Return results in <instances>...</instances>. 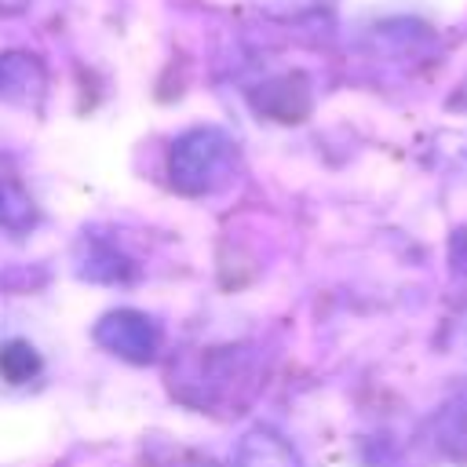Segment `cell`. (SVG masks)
I'll use <instances>...</instances> for the list:
<instances>
[{
  "label": "cell",
  "instance_id": "6da1fadb",
  "mask_svg": "<svg viewBox=\"0 0 467 467\" xmlns=\"http://www.w3.org/2000/svg\"><path fill=\"white\" fill-rule=\"evenodd\" d=\"M230 150L215 131H193L171 150V182L182 193H204L226 179Z\"/></svg>",
  "mask_w": 467,
  "mask_h": 467
},
{
  "label": "cell",
  "instance_id": "7a4b0ae2",
  "mask_svg": "<svg viewBox=\"0 0 467 467\" xmlns=\"http://www.w3.org/2000/svg\"><path fill=\"white\" fill-rule=\"evenodd\" d=\"M95 339L113 350L124 361L146 365L157 358L161 350V328L153 325V317L139 314V310H113L95 325Z\"/></svg>",
  "mask_w": 467,
  "mask_h": 467
},
{
  "label": "cell",
  "instance_id": "3957f363",
  "mask_svg": "<svg viewBox=\"0 0 467 467\" xmlns=\"http://www.w3.org/2000/svg\"><path fill=\"white\" fill-rule=\"evenodd\" d=\"M434 441L438 449L456 460V463H467V387L456 390L434 416Z\"/></svg>",
  "mask_w": 467,
  "mask_h": 467
},
{
  "label": "cell",
  "instance_id": "277c9868",
  "mask_svg": "<svg viewBox=\"0 0 467 467\" xmlns=\"http://www.w3.org/2000/svg\"><path fill=\"white\" fill-rule=\"evenodd\" d=\"M234 467H299L288 441H281L270 431H252L234 456Z\"/></svg>",
  "mask_w": 467,
  "mask_h": 467
},
{
  "label": "cell",
  "instance_id": "5b68a950",
  "mask_svg": "<svg viewBox=\"0 0 467 467\" xmlns=\"http://www.w3.org/2000/svg\"><path fill=\"white\" fill-rule=\"evenodd\" d=\"M40 368H44V361H40V354H36L33 343H26V339L0 343V376L7 383H29Z\"/></svg>",
  "mask_w": 467,
  "mask_h": 467
},
{
  "label": "cell",
  "instance_id": "8992f818",
  "mask_svg": "<svg viewBox=\"0 0 467 467\" xmlns=\"http://www.w3.org/2000/svg\"><path fill=\"white\" fill-rule=\"evenodd\" d=\"M179 467H215V463H208V460H190V463H179Z\"/></svg>",
  "mask_w": 467,
  "mask_h": 467
}]
</instances>
